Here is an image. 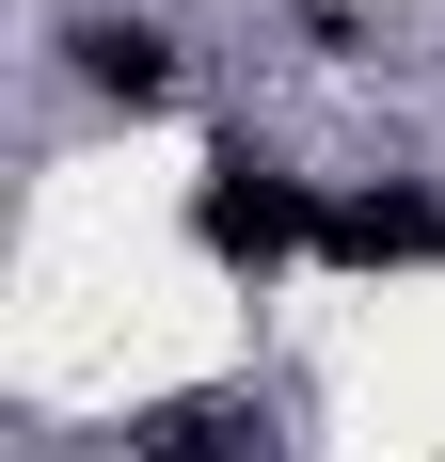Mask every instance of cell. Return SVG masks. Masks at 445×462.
Returning a JSON list of instances; mask_svg holds the SVG:
<instances>
[{"label": "cell", "mask_w": 445, "mask_h": 462, "mask_svg": "<svg viewBox=\"0 0 445 462\" xmlns=\"http://www.w3.org/2000/svg\"><path fill=\"white\" fill-rule=\"evenodd\" d=\"M318 239H334V255H366V272H413V255H445V208H430V191H334V208H318Z\"/></svg>", "instance_id": "7a4b0ae2"}, {"label": "cell", "mask_w": 445, "mask_h": 462, "mask_svg": "<svg viewBox=\"0 0 445 462\" xmlns=\"http://www.w3.org/2000/svg\"><path fill=\"white\" fill-rule=\"evenodd\" d=\"M80 80H95V96H128V112H143V96H176V48L143 32V16H95V32H80Z\"/></svg>", "instance_id": "3957f363"}, {"label": "cell", "mask_w": 445, "mask_h": 462, "mask_svg": "<svg viewBox=\"0 0 445 462\" xmlns=\"http://www.w3.org/2000/svg\"><path fill=\"white\" fill-rule=\"evenodd\" d=\"M191 224H207V255H222V272H239V255L270 272V255H286V239L318 224V208H303V176H270V160H207V191H191Z\"/></svg>", "instance_id": "6da1fadb"}]
</instances>
